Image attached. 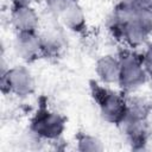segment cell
I'll return each mask as SVG.
<instances>
[{
	"label": "cell",
	"instance_id": "cell-1",
	"mask_svg": "<svg viewBox=\"0 0 152 152\" xmlns=\"http://www.w3.org/2000/svg\"><path fill=\"white\" fill-rule=\"evenodd\" d=\"M0 84L4 94H12L18 97L31 96L37 88L33 74L23 64L10 66L5 74L0 75Z\"/></svg>",
	"mask_w": 152,
	"mask_h": 152
},
{
	"label": "cell",
	"instance_id": "cell-2",
	"mask_svg": "<svg viewBox=\"0 0 152 152\" xmlns=\"http://www.w3.org/2000/svg\"><path fill=\"white\" fill-rule=\"evenodd\" d=\"M120 80L119 87L126 93H134L146 84L148 76L141 62L133 52L122 53L120 57Z\"/></svg>",
	"mask_w": 152,
	"mask_h": 152
},
{
	"label": "cell",
	"instance_id": "cell-3",
	"mask_svg": "<svg viewBox=\"0 0 152 152\" xmlns=\"http://www.w3.org/2000/svg\"><path fill=\"white\" fill-rule=\"evenodd\" d=\"M66 128L65 118L53 110L44 109L37 113L31 124V132L42 140H58Z\"/></svg>",
	"mask_w": 152,
	"mask_h": 152
},
{
	"label": "cell",
	"instance_id": "cell-4",
	"mask_svg": "<svg viewBox=\"0 0 152 152\" xmlns=\"http://www.w3.org/2000/svg\"><path fill=\"white\" fill-rule=\"evenodd\" d=\"M96 95L102 120L112 125H119L127 114L126 99L120 93L109 89H100Z\"/></svg>",
	"mask_w": 152,
	"mask_h": 152
},
{
	"label": "cell",
	"instance_id": "cell-5",
	"mask_svg": "<svg viewBox=\"0 0 152 152\" xmlns=\"http://www.w3.org/2000/svg\"><path fill=\"white\" fill-rule=\"evenodd\" d=\"M14 56L25 63H31L44 52L39 32H17L12 40Z\"/></svg>",
	"mask_w": 152,
	"mask_h": 152
},
{
	"label": "cell",
	"instance_id": "cell-6",
	"mask_svg": "<svg viewBox=\"0 0 152 152\" xmlns=\"http://www.w3.org/2000/svg\"><path fill=\"white\" fill-rule=\"evenodd\" d=\"M42 19L38 11L32 6L13 7L10 13V25L17 32H38Z\"/></svg>",
	"mask_w": 152,
	"mask_h": 152
},
{
	"label": "cell",
	"instance_id": "cell-7",
	"mask_svg": "<svg viewBox=\"0 0 152 152\" xmlns=\"http://www.w3.org/2000/svg\"><path fill=\"white\" fill-rule=\"evenodd\" d=\"M95 74L104 86H119L120 58L113 55H103L95 63Z\"/></svg>",
	"mask_w": 152,
	"mask_h": 152
},
{
	"label": "cell",
	"instance_id": "cell-8",
	"mask_svg": "<svg viewBox=\"0 0 152 152\" xmlns=\"http://www.w3.org/2000/svg\"><path fill=\"white\" fill-rule=\"evenodd\" d=\"M62 26L74 33H81L87 27V14L77 0H71L58 18Z\"/></svg>",
	"mask_w": 152,
	"mask_h": 152
},
{
	"label": "cell",
	"instance_id": "cell-9",
	"mask_svg": "<svg viewBox=\"0 0 152 152\" xmlns=\"http://www.w3.org/2000/svg\"><path fill=\"white\" fill-rule=\"evenodd\" d=\"M150 37L151 36L134 19L129 20L126 25H124L120 33V38L122 39V42H125V44L128 45L131 49H137L145 45Z\"/></svg>",
	"mask_w": 152,
	"mask_h": 152
},
{
	"label": "cell",
	"instance_id": "cell-10",
	"mask_svg": "<svg viewBox=\"0 0 152 152\" xmlns=\"http://www.w3.org/2000/svg\"><path fill=\"white\" fill-rule=\"evenodd\" d=\"M127 103V118L134 120H145L150 112V103L146 99L140 96H131L126 99Z\"/></svg>",
	"mask_w": 152,
	"mask_h": 152
},
{
	"label": "cell",
	"instance_id": "cell-11",
	"mask_svg": "<svg viewBox=\"0 0 152 152\" xmlns=\"http://www.w3.org/2000/svg\"><path fill=\"white\" fill-rule=\"evenodd\" d=\"M76 148L81 152H101L104 150V146L97 137L90 134H82L77 139Z\"/></svg>",
	"mask_w": 152,
	"mask_h": 152
},
{
	"label": "cell",
	"instance_id": "cell-12",
	"mask_svg": "<svg viewBox=\"0 0 152 152\" xmlns=\"http://www.w3.org/2000/svg\"><path fill=\"white\" fill-rule=\"evenodd\" d=\"M133 19L151 36L152 34V8L150 6H138Z\"/></svg>",
	"mask_w": 152,
	"mask_h": 152
},
{
	"label": "cell",
	"instance_id": "cell-13",
	"mask_svg": "<svg viewBox=\"0 0 152 152\" xmlns=\"http://www.w3.org/2000/svg\"><path fill=\"white\" fill-rule=\"evenodd\" d=\"M42 42H43V46H44V51L46 50H56L57 48H59L61 45V40H62V36L59 34V32L57 31V28L51 27L50 30L44 31L43 33H39Z\"/></svg>",
	"mask_w": 152,
	"mask_h": 152
},
{
	"label": "cell",
	"instance_id": "cell-14",
	"mask_svg": "<svg viewBox=\"0 0 152 152\" xmlns=\"http://www.w3.org/2000/svg\"><path fill=\"white\" fill-rule=\"evenodd\" d=\"M70 1L71 0H45V10L51 17L58 19Z\"/></svg>",
	"mask_w": 152,
	"mask_h": 152
},
{
	"label": "cell",
	"instance_id": "cell-15",
	"mask_svg": "<svg viewBox=\"0 0 152 152\" xmlns=\"http://www.w3.org/2000/svg\"><path fill=\"white\" fill-rule=\"evenodd\" d=\"M141 62H142V65L145 68V71L148 76V78H152V45L148 46L142 56H141Z\"/></svg>",
	"mask_w": 152,
	"mask_h": 152
},
{
	"label": "cell",
	"instance_id": "cell-16",
	"mask_svg": "<svg viewBox=\"0 0 152 152\" xmlns=\"http://www.w3.org/2000/svg\"><path fill=\"white\" fill-rule=\"evenodd\" d=\"M13 7H20V6H30L33 4V0H8Z\"/></svg>",
	"mask_w": 152,
	"mask_h": 152
},
{
	"label": "cell",
	"instance_id": "cell-17",
	"mask_svg": "<svg viewBox=\"0 0 152 152\" xmlns=\"http://www.w3.org/2000/svg\"><path fill=\"white\" fill-rule=\"evenodd\" d=\"M137 6H150L151 0H131Z\"/></svg>",
	"mask_w": 152,
	"mask_h": 152
},
{
	"label": "cell",
	"instance_id": "cell-18",
	"mask_svg": "<svg viewBox=\"0 0 152 152\" xmlns=\"http://www.w3.org/2000/svg\"><path fill=\"white\" fill-rule=\"evenodd\" d=\"M150 7L152 8V0H151V2H150Z\"/></svg>",
	"mask_w": 152,
	"mask_h": 152
}]
</instances>
